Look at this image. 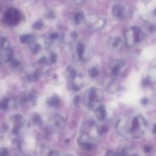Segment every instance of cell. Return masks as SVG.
<instances>
[{"label": "cell", "mask_w": 156, "mask_h": 156, "mask_svg": "<svg viewBox=\"0 0 156 156\" xmlns=\"http://www.w3.org/2000/svg\"><path fill=\"white\" fill-rule=\"evenodd\" d=\"M105 95L103 91L95 87H91L86 90L83 96V104L89 110H94L101 105Z\"/></svg>", "instance_id": "2"}, {"label": "cell", "mask_w": 156, "mask_h": 156, "mask_svg": "<svg viewBox=\"0 0 156 156\" xmlns=\"http://www.w3.org/2000/svg\"><path fill=\"white\" fill-rule=\"evenodd\" d=\"M85 20V15L81 11H78L73 13V21L76 25H79L82 24V21Z\"/></svg>", "instance_id": "27"}, {"label": "cell", "mask_w": 156, "mask_h": 156, "mask_svg": "<svg viewBox=\"0 0 156 156\" xmlns=\"http://www.w3.org/2000/svg\"><path fill=\"white\" fill-rule=\"evenodd\" d=\"M144 35L141 29L137 27H133L127 29L124 34L125 44L128 47H133L140 44L143 40Z\"/></svg>", "instance_id": "4"}, {"label": "cell", "mask_w": 156, "mask_h": 156, "mask_svg": "<svg viewBox=\"0 0 156 156\" xmlns=\"http://www.w3.org/2000/svg\"><path fill=\"white\" fill-rule=\"evenodd\" d=\"M10 62L11 66H12V68L13 69L18 71V70H21L22 69V62L19 59H15L13 58V59Z\"/></svg>", "instance_id": "30"}, {"label": "cell", "mask_w": 156, "mask_h": 156, "mask_svg": "<svg viewBox=\"0 0 156 156\" xmlns=\"http://www.w3.org/2000/svg\"><path fill=\"white\" fill-rule=\"evenodd\" d=\"M58 56L56 53H50V56H49V62L50 63H56L57 62Z\"/></svg>", "instance_id": "32"}, {"label": "cell", "mask_w": 156, "mask_h": 156, "mask_svg": "<svg viewBox=\"0 0 156 156\" xmlns=\"http://www.w3.org/2000/svg\"><path fill=\"white\" fill-rule=\"evenodd\" d=\"M105 156H117V152H114V151L112 150H109L107 152L106 155H105Z\"/></svg>", "instance_id": "35"}, {"label": "cell", "mask_w": 156, "mask_h": 156, "mask_svg": "<svg viewBox=\"0 0 156 156\" xmlns=\"http://www.w3.org/2000/svg\"><path fill=\"white\" fill-rule=\"evenodd\" d=\"M14 52L10 47L0 50V60L1 62H10L13 59Z\"/></svg>", "instance_id": "19"}, {"label": "cell", "mask_w": 156, "mask_h": 156, "mask_svg": "<svg viewBox=\"0 0 156 156\" xmlns=\"http://www.w3.org/2000/svg\"><path fill=\"white\" fill-rule=\"evenodd\" d=\"M20 41L21 44H30L36 41L37 38L35 35L30 34H21L19 37Z\"/></svg>", "instance_id": "26"}, {"label": "cell", "mask_w": 156, "mask_h": 156, "mask_svg": "<svg viewBox=\"0 0 156 156\" xmlns=\"http://www.w3.org/2000/svg\"><path fill=\"white\" fill-rule=\"evenodd\" d=\"M113 15L119 20L128 19L132 16V9L127 4H117L113 7Z\"/></svg>", "instance_id": "8"}, {"label": "cell", "mask_w": 156, "mask_h": 156, "mask_svg": "<svg viewBox=\"0 0 156 156\" xmlns=\"http://www.w3.org/2000/svg\"><path fill=\"white\" fill-rule=\"evenodd\" d=\"M37 94L34 91H28L21 98V104L26 107H32L36 104Z\"/></svg>", "instance_id": "13"}, {"label": "cell", "mask_w": 156, "mask_h": 156, "mask_svg": "<svg viewBox=\"0 0 156 156\" xmlns=\"http://www.w3.org/2000/svg\"><path fill=\"white\" fill-rule=\"evenodd\" d=\"M81 134L88 137L94 142L97 141L101 136L99 127L93 120H86L82 123L81 127Z\"/></svg>", "instance_id": "6"}, {"label": "cell", "mask_w": 156, "mask_h": 156, "mask_svg": "<svg viewBox=\"0 0 156 156\" xmlns=\"http://www.w3.org/2000/svg\"><path fill=\"white\" fill-rule=\"evenodd\" d=\"M38 156H59L58 153L55 150L52 149L48 146H43L40 149L38 152Z\"/></svg>", "instance_id": "24"}, {"label": "cell", "mask_w": 156, "mask_h": 156, "mask_svg": "<svg viewBox=\"0 0 156 156\" xmlns=\"http://www.w3.org/2000/svg\"><path fill=\"white\" fill-rule=\"evenodd\" d=\"M64 156H73V155H71V154H67V155H64Z\"/></svg>", "instance_id": "38"}, {"label": "cell", "mask_w": 156, "mask_h": 156, "mask_svg": "<svg viewBox=\"0 0 156 156\" xmlns=\"http://www.w3.org/2000/svg\"><path fill=\"white\" fill-rule=\"evenodd\" d=\"M41 74H42V73H41L37 69H34L32 70V71L29 72L27 74V76H26V77H27V79L29 82H37V81L39 80V78L41 77Z\"/></svg>", "instance_id": "25"}, {"label": "cell", "mask_w": 156, "mask_h": 156, "mask_svg": "<svg viewBox=\"0 0 156 156\" xmlns=\"http://www.w3.org/2000/svg\"><path fill=\"white\" fill-rule=\"evenodd\" d=\"M117 156H137L135 149L129 146H121L117 152Z\"/></svg>", "instance_id": "21"}, {"label": "cell", "mask_w": 156, "mask_h": 156, "mask_svg": "<svg viewBox=\"0 0 156 156\" xmlns=\"http://www.w3.org/2000/svg\"><path fill=\"white\" fill-rule=\"evenodd\" d=\"M126 67V62L124 59H114L108 64V74L112 77H117L124 73Z\"/></svg>", "instance_id": "7"}, {"label": "cell", "mask_w": 156, "mask_h": 156, "mask_svg": "<svg viewBox=\"0 0 156 156\" xmlns=\"http://www.w3.org/2000/svg\"><path fill=\"white\" fill-rule=\"evenodd\" d=\"M0 156H10V154H9V152L7 148H0Z\"/></svg>", "instance_id": "34"}, {"label": "cell", "mask_w": 156, "mask_h": 156, "mask_svg": "<svg viewBox=\"0 0 156 156\" xmlns=\"http://www.w3.org/2000/svg\"><path fill=\"white\" fill-rule=\"evenodd\" d=\"M48 126L52 132H60L65 128L66 120L60 114H53L49 118Z\"/></svg>", "instance_id": "9"}, {"label": "cell", "mask_w": 156, "mask_h": 156, "mask_svg": "<svg viewBox=\"0 0 156 156\" xmlns=\"http://www.w3.org/2000/svg\"><path fill=\"white\" fill-rule=\"evenodd\" d=\"M72 53L76 61L87 62L94 56V50L85 43L79 41L74 45Z\"/></svg>", "instance_id": "3"}, {"label": "cell", "mask_w": 156, "mask_h": 156, "mask_svg": "<svg viewBox=\"0 0 156 156\" xmlns=\"http://www.w3.org/2000/svg\"><path fill=\"white\" fill-rule=\"evenodd\" d=\"M116 129L119 134L124 137L140 139L146 129V122L142 116L137 115L130 119H121L117 121Z\"/></svg>", "instance_id": "1"}, {"label": "cell", "mask_w": 156, "mask_h": 156, "mask_svg": "<svg viewBox=\"0 0 156 156\" xmlns=\"http://www.w3.org/2000/svg\"><path fill=\"white\" fill-rule=\"evenodd\" d=\"M61 101L57 94H52L47 99V105L50 108H57L60 105Z\"/></svg>", "instance_id": "23"}, {"label": "cell", "mask_w": 156, "mask_h": 156, "mask_svg": "<svg viewBox=\"0 0 156 156\" xmlns=\"http://www.w3.org/2000/svg\"><path fill=\"white\" fill-rule=\"evenodd\" d=\"M37 65V66L36 69H37L41 73H47L50 70V62H49V59L44 56L39 59Z\"/></svg>", "instance_id": "18"}, {"label": "cell", "mask_w": 156, "mask_h": 156, "mask_svg": "<svg viewBox=\"0 0 156 156\" xmlns=\"http://www.w3.org/2000/svg\"><path fill=\"white\" fill-rule=\"evenodd\" d=\"M94 114L96 118L100 121H105L108 118V111L106 107L104 105H101L94 109Z\"/></svg>", "instance_id": "20"}, {"label": "cell", "mask_w": 156, "mask_h": 156, "mask_svg": "<svg viewBox=\"0 0 156 156\" xmlns=\"http://www.w3.org/2000/svg\"><path fill=\"white\" fill-rule=\"evenodd\" d=\"M75 1L77 2L78 3H81V2H82L83 1H85V0H75Z\"/></svg>", "instance_id": "37"}, {"label": "cell", "mask_w": 156, "mask_h": 156, "mask_svg": "<svg viewBox=\"0 0 156 156\" xmlns=\"http://www.w3.org/2000/svg\"><path fill=\"white\" fill-rule=\"evenodd\" d=\"M95 142L93 141L92 140L89 139L88 137L82 135L79 136V138L78 139V144L80 146L82 149H85V150H89L91 149L94 146Z\"/></svg>", "instance_id": "15"}, {"label": "cell", "mask_w": 156, "mask_h": 156, "mask_svg": "<svg viewBox=\"0 0 156 156\" xmlns=\"http://www.w3.org/2000/svg\"><path fill=\"white\" fill-rule=\"evenodd\" d=\"M17 106L16 101L13 98L2 97L0 98V108L2 110H8L15 108Z\"/></svg>", "instance_id": "16"}, {"label": "cell", "mask_w": 156, "mask_h": 156, "mask_svg": "<svg viewBox=\"0 0 156 156\" xmlns=\"http://www.w3.org/2000/svg\"><path fill=\"white\" fill-rule=\"evenodd\" d=\"M0 64H1V60H0Z\"/></svg>", "instance_id": "39"}, {"label": "cell", "mask_w": 156, "mask_h": 156, "mask_svg": "<svg viewBox=\"0 0 156 156\" xmlns=\"http://www.w3.org/2000/svg\"><path fill=\"white\" fill-rule=\"evenodd\" d=\"M68 76V86L73 91H79L83 85V77L73 67L69 66L66 69Z\"/></svg>", "instance_id": "5"}, {"label": "cell", "mask_w": 156, "mask_h": 156, "mask_svg": "<svg viewBox=\"0 0 156 156\" xmlns=\"http://www.w3.org/2000/svg\"><path fill=\"white\" fill-rule=\"evenodd\" d=\"M12 133L15 135H18L22 130L25 123L24 117L20 114H15L12 118Z\"/></svg>", "instance_id": "12"}, {"label": "cell", "mask_w": 156, "mask_h": 156, "mask_svg": "<svg viewBox=\"0 0 156 156\" xmlns=\"http://www.w3.org/2000/svg\"><path fill=\"white\" fill-rule=\"evenodd\" d=\"M105 87H106L107 91L111 93H116L120 90V84L117 79H108L105 83Z\"/></svg>", "instance_id": "17"}, {"label": "cell", "mask_w": 156, "mask_h": 156, "mask_svg": "<svg viewBox=\"0 0 156 156\" xmlns=\"http://www.w3.org/2000/svg\"><path fill=\"white\" fill-rule=\"evenodd\" d=\"M144 150L146 151V152H149V151H150V148H149V146H145Z\"/></svg>", "instance_id": "36"}, {"label": "cell", "mask_w": 156, "mask_h": 156, "mask_svg": "<svg viewBox=\"0 0 156 156\" xmlns=\"http://www.w3.org/2000/svg\"><path fill=\"white\" fill-rule=\"evenodd\" d=\"M86 21L88 27L92 30H102L106 25V20L103 18H101V17H88Z\"/></svg>", "instance_id": "11"}, {"label": "cell", "mask_w": 156, "mask_h": 156, "mask_svg": "<svg viewBox=\"0 0 156 156\" xmlns=\"http://www.w3.org/2000/svg\"><path fill=\"white\" fill-rule=\"evenodd\" d=\"M124 38L121 37L119 35L111 37L109 41H108V47H110L111 50H115V51L121 50L123 46H124Z\"/></svg>", "instance_id": "14"}, {"label": "cell", "mask_w": 156, "mask_h": 156, "mask_svg": "<svg viewBox=\"0 0 156 156\" xmlns=\"http://www.w3.org/2000/svg\"><path fill=\"white\" fill-rule=\"evenodd\" d=\"M29 49H30V51L34 53V54H37V53H39L41 50V47L38 43H37L36 41H34L32 44H29Z\"/></svg>", "instance_id": "29"}, {"label": "cell", "mask_w": 156, "mask_h": 156, "mask_svg": "<svg viewBox=\"0 0 156 156\" xmlns=\"http://www.w3.org/2000/svg\"><path fill=\"white\" fill-rule=\"evenodd\" d=\"M43 27H44V22L42 21H41V20L37 21L33 24V28L36 29V30H41Z\"/></svg>", "instance_id": "33"}, {"label": "cell", "mask_w": 156, "mask_h": 156, "mask_svg": "<svg viewBox=\"0 0 156 156\" xmlns=\"http://www.w3.org/2000/svg\"><path fill=\"white\" fill-rule=\"evenodd\" d=\"M3 20H4V22L7 25H17V24H19V22L21 20V14L16 9L10 8V9H7L5 13L4 14Z\"/></svg>", "instance_id": "10"}, {"label": "cell", "mask_w": 156, "mask_h": 156, "mask_svg": "<svg viewBox=\"0 0 156 156\" xmlns=\"http://www.w3.org/2000/svg\"><path fill=\"white\" fill-rule=\"evenodd\" d=\"M100 74V69H99L98 66H91L88 69V75L91 78L94 79V78L98 77Z\"/></svg>", "instance_id": "28"}, {"label": "cell", "mask_w": 156, "mask_h": 156, "mask_svg": "<svg viewBox=\"0 0 156 156\" xmlns=\"http://www.w3.org/2000/svg\"><path fill=\"white\" fill-rule=\"evenodd\" d=\"M78 37V34L76 31H68L62 36V41L66 44H73L76 41Z\"/></svg>", "instance_id": "22"}, {"label": "cell", "mask_w": 156, "mask_h": 156, "mask_svg": "<svg viewBox=\"0 0 156 156\" xmlns=\"http://www.w3.org/2000/svg\"><path fill=\"white\" fill-rule=\"evenodd\" d=\"M10 47V44H9V40L6 37L2 36H0V50H4V49Z\"/></svg>", "instance_id": "31"}]
</instances>
